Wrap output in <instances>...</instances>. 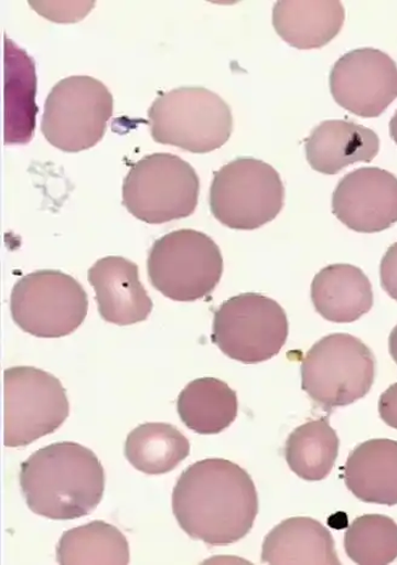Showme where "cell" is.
Masks as SVG:
<instances>
[{"label":"cell","mask_w":397,"mask_h":565,"mask_svg":"<svg viewBox=\"0 0 397 565\" xmlns=\"http://www.w3.org/2000/svg\"><path fill=\"white\" fill-rule=\"evenodd\" d=\"M172 511L194 540L211 546L239 542L254 529L258 495L251 476L233 461L210 458L183 471Z\"/></svg>","instance_id":"1"},{"label":"cell","mask_w":397,"mask_h":565,"mask_svg":"<svg viewBox=\"0 0 397 565\" xmlns=\"http://www.w3.org/2000/svg\"><path fill=\"white\" fill-rule=\"evenodd\" d=\"M105 484L101 461L76 443L41 448L21 466L20 486L28 507L49 520L88 516L101 502Z\"/></svg>","instance_id":"2"},{"label":"cell","mask_w":397,"mask_h":565,"mask_svg":"<svg viewBox=\"0 0 397 565\" xmlns=\"http://www.w3.org/2000/svg\"><path fill=\"white\" fill-rule=\"evenodd\" d=\"M153 140L196 154L225 146L233 132L230 107L205 87L160 94L148 109Z\"/></svg>","instance_id":"3"},{"label":"cell","mask_w":397,"mask_h":565,"mask_svg":"<svg viewBox=\"0 0 397 565\" xmlns=\"http://www.w3.org/2000/svg\"><path fill=\"white\" fill-rule=\"evenodd\" d=\"M302 387L326 411L365 397L375 382L376 359L358 338L336 333L320 339L302 363Z\"/></svg>","instance_id":"4"},{"label":"cell","mask_w":397,"mask_h":565,"mask_svg":"<svg viewBox=\"0 0 397 565\" xmlns=\"http://www.w3.org/2000/svg\"><path fill=\"white\" fill-rule=\"evenodd\" d=\"M201 182L193 167L178 156L155 153L136 162L122 183V205L148 224L193 215Z\"/></svg>","instance_id":"5"},{"label":"cell","mask_w":397,"mask_h":565,"mask_svg":"<svg viewBox=\"0 0 397 565\" xmlns=\"http://www.w3.org/2000/svg\"><path fill=\"white\" fill-rule=\"evenodd\" d=\"M279 172L262 160L238 158L214 174L210 209L230 230L254 231L275 221L283 207Z\"/></svg>","instance_id":"6"},{"label":"cell","mask_w":397,"mask_h":565,"mask_svg":"<svg viewBox=\"0 0 397 565\" xmlns=\"http://www.w3.org/2000/svg\"><path fill=\"white\" fill-rule=\"evenodd\" d=\"M149 281L176 301H195L213 294L223 274L218 245L193 230L171 232L154 243L147 260Z\"/></svg>","instance_id":"7"},{"label":"cell","mask_w":397,"mask_h":565,"mask_svg":"<svg viewBox=\"0 0 397 565\" xmlns=\"http://www.w3.org/2000/svg\"><path fill=\"white\" fill-rule=\"evenodd\" d=\"M114 116V96L88 75L60 81L44 106L42 132L46 141L67 153H78L103 140Z\"/></svg>","instance_id":"8"},{"label":"cell","mask_w":397,"mask_h":565,"mask_svg":"<svg viewBox=\"0 0 397 565\" xmlns=\"http://www.w3.org/2000/svg\"><path fill=\"white\" fill-rule=\"evenodd\" d=\"M83 286L58 270L23 276L12 288L11 318L19 328L39 338H62L77 331L88 316Z\"/></svg>","instance_id":"9"},{"label":"cell","mask_w":397,"mask_h":565,"mask_svg":"<svg viewBox=\"0 0 397 565\" xmlns=\"http://www.w3.org/2000/svg\"><path fill=\"white\" fill-rule=\"evenodd\" d=\"M289 337L282 307L269 297L243 294L215 312L213 342L234 361L255 365L277 356Z\"/></svg>","instance_id":"10"},{"label":"cell","mask_w":397,"mask_h":565,"mask_svg":"<svg viewBox=\"0 0 397 565\" xmlns=\"http://www.w3.org/2000/svg\"><path fill=\"white\" fill-rule=\"evenodd\" d=\"M68 416V397L56 376L29 366L4 372L6 447L30 446L60 429Z\"/></svg>","instance_id":"11"},{"label":"cell","mask_w":397,"mask_h":565,"mask_svg":"<svg viewBox=\"0 0 397 565\" xmlns=\"http://www.w3.org/2000/svg\"><path fill=\"white\" fill-rule=\"evenodd\" d=\"M336 103L362 118H378L397 98V65L380 50L364 47L343 55L330 74Z\"/></svg>","instance_id":"12"},{"label":"cell","mask_w":397,"mask_h":565,"mask_svg":"<svg viewBox=\"0 0 397 565\" xmlns=\"http://www.w3.org/2000/svg\"><path fill=\"white\" fill-rule=\"evenodd\" d=\"M332 211L354 232L387 231L397 222V179L379 168L347 173L333 193Z\"/></svg>","instance_id":"13"},{"label":"cell","mask_w":397,"mask_h":565,"mask_svg":"<svg viewBox=\"0 0 397 565\" xmlns=\"http://www.w3.org/2000/svg\"><path fill=\"white\" fill-rule=\"evenodd\" d=\"M88 279L96 294L99 316L105 321L129 326L151 316L153 301L133 262L117 256L98 259L89 269Z\"/></svg>","instance_id":"14"},{"label":"cell","mask_w":397,"mask_h":565,"mask_svg":"<svg viewBox=\"0 0 397 565\" xmlns=\"http://www.w3.org/2000/svg\"><path fill=\"white\" fill-rule=\"evenodd\" d=\"M375 131L354 121L326 120L305 140L309 166L324 174H337L355 162H371L379 152Z\"/></svg>","instance_id":"15"},{"label":"cell","mask_w":397,"mask_h":565,"mask_svg":"<svg viewBox=\"0 0 397 565\" xmlns=\"http://www.w3.org/2000/svg\"><path fill=\"white\" fill-rule=\"evenodd\" d=\"M343 480L368 504L397 505V443L375 438L358 445L345 462Z\"/></svg>","instance_id":"16"},{"label":"cell","mask_w":397,"mask_h":565,"mask_svg":"<svg viewBox=\"0 0 397 565\" xmlns=\"http://www.w3.org/2000/svg\"><path fill=\"white\" fill-rule=\"evenodd\" d=\"M4 142L26 145L32 140L39 107L32 57L6 38L4 47Z\"/></svg>","instance_id":"17"},{"label":"cell","mask_w":397,"mask_h":565,"mask_svg":"<svg viewBox=\"0 0 397 565\" xmlns=\"http://www.w3.org/2000/svg\"><path fill=\"white\" fill-rule=\"evenodd\" d=\"M312 300L325 320L351 323L374 307V291L362 269L351 265H332L315 275Z\"/></svg>","instance_id":"18"},{"label":"cell","mask_w":397,"mask_h":565,"mask_svg":"<svg viewBox=\"0 0 397 565\" xmlns=\"http://www.w3.org/2000/svg\"><path fill=\"white\" fill-rule=\"evenodd\" d=\"M260 561L268 564H341L326 526L309 518L285 520L270 531Z\"/></svg>","instance_id":"19"},{"label":"cell","mask_w":397,"mask_h":565,"mask_svg":"<svg viewBox=\"0 0 397 565\" xmlns=\"http://www.w3.org/2000/svg\"><path fill=\"white\" fill-rule=\"evenodd\" d=\"M344 19L341 2H278L272 10V26L298 50L328 45L340 34Z\"/></svg>","instance_id":"20"},{"label":"cell","mask_w":397,"mask_h":565,"mask_svg":"<svg viewBox=\"0 0 397 565\" xmlns=\"http://www.w3.org/2000/svg\"><path fill=\"white\" fill-rule=\"evenodd\" d=\"M182 423L198 435L225 431L238 417V396L225 382L201 379L183 388L178 399Z\"/></svg>","instance_id":"21"},{"label":"cell","mask_w":397,"mask_h":565,"mask_svg":"<svg viewBox=\"0 0 397 565\" xmlns=\"http://www.w3.org/2000/svg\"><path fill=\"white\" fill-rule=\"evenodd\" d=\"M189 438L167 423H147L133 429L126 443V457L147 475H165L190 456Z\"/></svg>","instance_id":"22"},{"label":"cell","mask_w":397,"mask_h":565,"mask_svg":"<svg viewBox=\"0 0 397 565\" xmlns=\"http://www.w3.org/2000/svg\"><path fill=\"white\" fill-rule=\"evenodd\" d=\"M56 559L67 564H129L130 548L126 537L115 525L94 521L61 536Z\"/></svg>","instance_id":"23"},{"label":"cell","mask_w":397,"mask_h":565,"mask_svg":"<svg viewBox=\"0 0 397 565\" xmlns=\"http://www.w3.org/2000/svg\"><path fill=\"white\" fill-rule=\"evenodd\" d=\"M340 438L328 418L298 426L289 436L285 457L290 469L305 481L325 480L336 462Z\"/></svg>","instance_id":"24"},{"label":"cell","mask_w":397,"mask_h":565,"mask_svg":"<svg viewBox=\"0 0 397 565\" xmlns=\"http://www.w3.org/2000/svg\"><path fill=\"white\" fill-rule=\"evenodd\" d=\"M344 548L360 565L393 563L397 558V524L384 514H365L347 529Z\"/></svg>","instance_id":"25"},{"label":"cell","mask_w":397,"mask_h":565,"mask_svg":"<svg viewBox=\"0 0 397 565\" xmlns=\"http://www.w3.org/2000/svg\"><path fill=\"white\" fill-rule=\"evenodd\" d=\"M30 6L56 23H76L89 14L95 2H30Z\"/></svg>","instance_id":"26"},{"label":"cell","mask_w":397,"mask_h":565,"mask_svg":"<svg viewBox=\"0 0 397 565\" xmlns=\"http://www.w3.org/2000/svg\"><path fill=\"white\" fill-rule=\"evenodd\" d=\"M383 290L397 301V243L391 245L380 263Z\"/></svg>","instance_id":"27"},{"label":"cell","mask_w":397,"mask_h":565,"mask_svg":"<svg viewBox=\"0 0 397 565\" xmlns=\"http://www.w3.org/2000/svg\"><path fill=\"white\" fill-rule=\"evenodd\" d=\"M378 408L382 420L397 430V383L382 394Z\"/></svg>","instance_id":"28"},{"label":"cell","mask_w":397,"mask_h":565,"mask_svg":"<svg viewBox=\"0 0 397 565\" xmlns=\"http://www.w3.org/2000/svg\"><path fill=\"white\" fill-rule=\"evenodd\" d=\"M389 351L393 360L397 365V324L395 326V329L391 331L389 337Z\"/></svg>","instance_id":"29"},{"label":"cell","mask_w":397,"mask_h":565,"mask_svg":"<svg viewBox=\"0 0 397 565\" xmlns=\"http://www.w3.org/2000/svg\"><path fill=\"white\" fill-rule=\"evenodd\" d=\"M390 135L394 142L397 145V111L395 113V116L390 120Z\"/></svg>","instance_id":"30"}]
</instances>
